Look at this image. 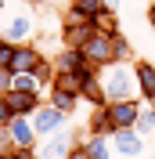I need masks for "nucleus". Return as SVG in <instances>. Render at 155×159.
<instances>
[{
	"instance_id": "nucleus-20",
	"label": "nucleus",
	"mask_w": 155,
	"mask_h": 159,
	"mask_svg": "<svg viewBox=\"0 0 155 159\" xmlns=\"http://www.w3.org/2000/svg\"><path fill=\"white\" fill-rule=\"evenodd\" d=\"M15 51H18V43H11V40L0 43V72H11V69H15Z\"/></svg>"
},
{
	"instance_id": "nucleus-23",
	"label": "nucleus",
	"mask_w": 155,
	"mask_h": 159,
	"mask_svg": "<svg viewBox=\"0 0 155 159\" xmlns=\"http://www.w3.org/2000/svg\"><path fill=\"white\" fill-rule=\"evenodd\" d=\"M15 116H18V112H15V105H11V98L4 94V90H0V123H11Z\"/></svg>"
},
{
	"instance_id": "nucleus-4",
	"label": "nucleus",
	"mask_w": 155,
	"mask_h": 159,
	"mask_svg": "<svg viewBox=\"0 0 155 159\" xmlns=\"http://www.w3.org/2000/svg\"><path fill=\"white\" fill-rule=\"evenodd\" d=\"M29 119H33V127H36V134H40V138H47V134H58V130L65 127L69 112H61L58 105H51V101H47V105H40V109L33 112Z\"/></svg>"
},
{
	"instance_id": "nucleus-9",
	"label": "nucleus",
	"mask_w": 155,
	"mask_h": 159,
	"mask_svg": "<svg viewBox=\"0 0 155 159\" xmlns=\"http://www.w3.org/2000/svg\"><path fill=\"white\" fill-rule=\"evenodd\" d=\"M87 65H90V58H87L83 47H61V54L54 58V69L58 72H83Z\"/></svg>"
},
{
	"instance_id": "nucleus-13",
	"label": "nucleus",
	"mask_w": 155,
	"mask_h": 159,
	"mask_svg": "<svg viewBox=\"0 0 155 159\" xmlns=\"http://www.w3.org/2000/svg\"><path fill=\"white\" fill-rule=\"evenodd\" d=\"M7 98H11V105H15L18 116H33L43 105V94H33V90H7Z\"/></svg>"
},
{
	"instance_id": "nucleus-7",
	"label": "nucleus",
	"mask_w": 155,
	"mask_h": 159,
	"mask_svg": "<svg viewBox=\"0 0 155 159\" xmlns=\"http://www.w3.org/2000/svg\"><path fill=\"white\" fill-rule=\"evenodd\" d=\"M94 22H76V18H65L61 25V43L65 47H87V40L94 36Z\"/></svg>"
},
{
	"instance_id": "nucleus-24",
	"label": "nucleus",
	"mask_w": 155,
	"mask_h": 159,
	"mask_svg": "<svg viewBox=\"0 0 155 159\" xmlns=\"http://www.w3.org/2000/svg\"><path fill=\"white\" fill-rule=\"evenodd\" d=\"M15 148V141H11V130H7V123H0V152H11Z\"/></svg>"
},
{
	"instance_id": "nucleus-25",
	"label": "nucleus",
	"mask_w": 155,
	"mask_h": 159,
	"mask_svg": "<svg viewBox=\"0 0 155 159\" xmlns=\"http://www.w3.org/2000/svg\"><path fill=\"white\" fill-rule=\"evenodd\" d=\"M11 83H15V72H0V90H4V94L11 90Z\"/></svg>"
},
{
	"instance_id": "nucleus-12",
	"label": "nucleus",
	"mask_w": 155,
	"mask_h": 159,
	"mask_svg": "<svg viewBox=\"0 0 155 159\" xmlns=\"http://www.w3.org/2000/svg\"><path fill=\"white\" fill-rule=\"evenodd\" d=\"M40 61H43V51L36 43H18V51H15V69L11 72H33Z\"/></svg>"
},
{
	"instance_id": "nucleus-10",
	"label": "nucleus",
	"mask_w": 155,
	"mask_h": 159,
	"mask_svg": "<svg viewBox=\"0 0 155 159\" xmlns=\"http://www.w3.org/2000/svg\"><path fill=\"white\" fill-rule=\"evenodd\" d=\"M108 112H112V119H116V127H137L141 105H137V98H126V101H108Z\"/></svg>"
},
{
	"instance_id": "nucleus-19",
	"label": "nucleus",
	"mask_w": 155,
	"mask_h": 159,
	"mask_svg": "<svg viewBox=\"0 0 155 159\" xmlns=\"http://www.w3.org/2000/svg\"><path fill=\"white\" fill-rule=\"evenodd\" d=\"M94 29H97V33H105V36H116V33H123V29H119V22H116V11L97 15V18H94Z\"/></svg>"
},
{
	"instance_id": "nucleus-1",
	"label": "nucleus",
	"mask_w": 155,
	"mask_h": 159,
	"mask_svg": "<svg viewBox=\"0 0 155 159\" xmlns=\"http://www.w3.org/2000/svg\"><path fill=\"white\" fill-rule=\"evenodd\" d=\"M101 87H105L108 101H126V98H134V90H141L137 87V72L126 61H112V65L101 69Z\"/></svg>"
},
{
	"instance_id": "nucleus-6",
	"label": "nucleus",
	"mask_w": 155,
	"mask_h": 159,
	"mask_svg": "<svg viewBox=\"0 0 155 159\" xmlns=\"http://www.w3.org/2000/svg\"><path fill=\"white\" fill-rule=\"evenodd\" d=\"M7 130H11L15 148H36L40 134H36V127H33V119H29V116H15V119L7 123Z\"/></svg>"
},
{
	"instance_id": "nucleus-21",
	"label": "nucleus",
	"mask_w": 155,
	"mask_h": 159,
	"mask_svg": "<svg viewBox=\"0 0 155 159\" xmlns=\"http://www.w3.org/2000/svg\"><path fill=\"white\" fill-rule=\"evenodd\" d=\"M33 72H36V80L43 83V87H51V80H54V72H58V69H54V61H47V58H43Z\"/></svg>"
},
{
	"instance_id": "nucleus-15",
	"label": "nucleus",
	"mask_w": 155,
	"mask_h": 159,
	"mask_svg": "<svg viewBox=\"0 0 155 159\" xmlns=\"http://www.w3.org/2000/svg\"><path fill=\"white\" fill-rule=\"evenodd\" d=\"M134 72H137V87H141V94L155 105V61H134Z\"/></svg>"
},
{
	"instance_id": "nucleus-28",
	"label": "nucleus",
	"mask_w": 155,
	"mask_h": 159,
	"mask_svg": "<svg viewBox=\"0 0 155 159\" xmlns=\"http://www.w3.org/2000/svg\"><path fill=\"white\" fill-rule=\"evenodd\" d=\"M105 7H108V11H116V7H119V0H105Z\"/></svg>"
},
{
	"instance_id": "nucleus-27",
	"label": "nucleus",
	"mask_w": 155,
	"mask_h": 159,
	"mask_svg": "<svg viewBox=\"0 0 155 159\" xmlns=\"http://www.w3.org/2000/svg\"><path fill=\"white\" fill-rule=\"evenodd\" d=\"M148 25H152V33H155V4L148 7Z\"/></svg>"
},
{
	"instance_id": "nucleus-22",
	"label": "nucleus",
	"mask_w": 155,
	"mask_h": 159,
	"mask_svg": "<svg viewBox=\"0 0 155 159\" xmlns=\"http://www.w3.org/2000/svg\"><path fill=\"white\" fill-rule=\"evenodd\" d=\"M137 130H141V134H152V130H155V105H152V109H141V116H137Z\"/></svg>"
},
{
	"instance_id": "nucleus-16",
	"label": "nucleus",
	"mask_w": 155,
	"mask_h": 159,
	"mask_svg": "<svg viewBox=\"0 0 155 159\" xmlns=\"http://www.w3.org/2000/svg\"><path fill=\"white\" fill-rule=\"evenodd\" d=\"M47 101L72 116V112H76V105L83 101V94H76V90H61V87H47Z\"/></svg>"
},
{
	"instance_id": "nucleus-11",
	"label": "nucleus",
	"mask_w": 155,
	"mask_h": 159,
	"mask_svg": "<svg viewBox=\"0 0 155 159\" xmlns=\"http://www.w3.org/2000/svg\"><path fill=\"white\" fill-rule=\"evenodd\" d=\"M116 119H112V112H108V105H97L94 112H90L87 119V134H101V138H112L116 134Z\"/></svg>"
},
{
	"instance_id": "nucleus-5",
	"label": "nucleus",
	"mask_w": 155,
	"mask_h": 159,
	"mask_svg": "<svg viewBox=\"0 0 155 159\" xmlns=\"http://www.w3.org/2000/svg\"><path fill=\"white\" fill-rule=\"evenodd\" d=\"M112 145H116V152L126 156V159H141L144 156V134L137 127H119L116 134H112Z\"/></svg>"
},
{
	"instance_id": "nucleus-3",
	"label": "nucleus",
	"mask_w": 155,
	"mask_h": 159,
	"mask_svg": "<svg viewBox=\"0 0 155 159\" xmlns=\"http://www.w3.org/2000/svg\"><path fill=\"white\" fill-rule=\"evenodd\" d=\"M76 145H79V134L69 130V127H61L58 134H47V138H43V145L36 148V159H65Z\"/></svg>"
},
{
	"instance_id": "nucleus-26",
	"label": "nucleus",
	"mask_w": 155,
	"mask_h": 159,
	"mask_svg": "<svg viewBox=\"0 0 155 159\" xmlns=\"http://www.w3.org/2000/svg\"><path fill=\"white\" fill-rule=\"evenodd\" d=\"M65 159H90V152H87V148H83V145H76V148L69 152V156H65Z\"/></svg>"
},
{
	"instance_id": "nucleus-14",
	"label": "nucleus",
	"mask_w": 155,
	"mask_h": 159,
	"mask_svg": "<svg viewBox=\"0 0 155 159\" xmlns=\"http://www.w3.org/2000/svg\"><path fill=\"white\" fill-rule=\"evenodd\" d=\"M79 145L90 152V159H112L116 156L112 138H101V134H87V138H79Z\"/></svg>"
},
{
	"instance_id": "nucleus-17",
	"label": "nucleus",
	"mask_w": 155,
	"mask_h": 159,
	"mask_svg": "<svg viewBox=\"0 0 155 159\" xmlns=\"http://www.w3.org/2000/svg\"><path fill=\"white\" fill-rule=\"evenodd\" d=\"M69 7L76 11L79 18H87V22H94L97 15H105V11H108V7H105V0H72Z\"/></svg>"
},
{
	"instance_id": "nucleus-30",
	"label": "nucleus",
	"mask_w": 155,
	"mask_h": 159,
	"mask_svg": "<svg viewBox=\"0 0 155 159\" xmlns=\"http://www.w3.org/2000/svg\"><path fill=\"white\" fill-rule=\"evenodd\" d=\"M33 4H40V0H33Z\"/></svg>"
},
{
	"instance_id": "nucleus-18",
	"label": "nucleus",
	"mask_w": 155,
	"mask_h": 159,
	"mask_svg": "<svg viewBox=\"0 0 155 159\" xmlns=\"http://www.w3.org/2000/svg\"><path fill=\"white\" fill-rule=\"evenodd\" d=\"M112 58L116 61H130L134 58V47H130L126 33H116V36H112Z\"/></svg>"
},
{
	"instance_id": "nucleus-2",
	"label": "nucleus",
	"mask_w": 155,
	"mask_h": 159,
	"mask_svg": "<svg viewBox=\"0 0 155 159\" xmlns=\"http://www.w3.org/2000/svg\"><path fill=\"white\" fill-rule=\"evenodd\" d=\"M0 29H4V40H11V43H29L36 33V22L29 11H4Z\"/></svg>"
},
{
	"instance_id": "nucleus-8",
	"label": "nucleus",
	"mask_w": 155,
	"mask_h": 159,
	"mask_svg": "<svg viewBox=\"0 0 155 159\" xmlns=\"http://www.w3.org/2000/svg\"><path fill=\"white\" fill-rule=\"evenodd\" d=\"M87 58H90V65H97V69H105V65H112V36H105V33H94V36L87 40Z\"/></svg>"
},
{
	"instance_id": "nucleus-29",
	"label": "nucleus",
	"mask_w": 155,
	"mask_h": 159,
	"mask_svg": "<svg viewBox=\"0 0 155 159\" xmlns=\"http://www.w3.org/2000/svg\"><path fill=\"white\" fill-rule=\"evenodd\" d=\"M0 43H4V29H0Z\"/></svg>"
},
{
	"instance_id": "nucleus-31",
	"label": "nucleus",
	"mask_w": 155,
	"mask_h": 159,
	"mask_svg": "<svg viewBox=\"0 0 155 159\" xmlns=\"http://www.w3.org/2000/svg\"><path fill=\"white\" fill-rule=\"evenodd\" d=\"M0 7H4V4H0Z\"/></svg>"
}]
</instances>
